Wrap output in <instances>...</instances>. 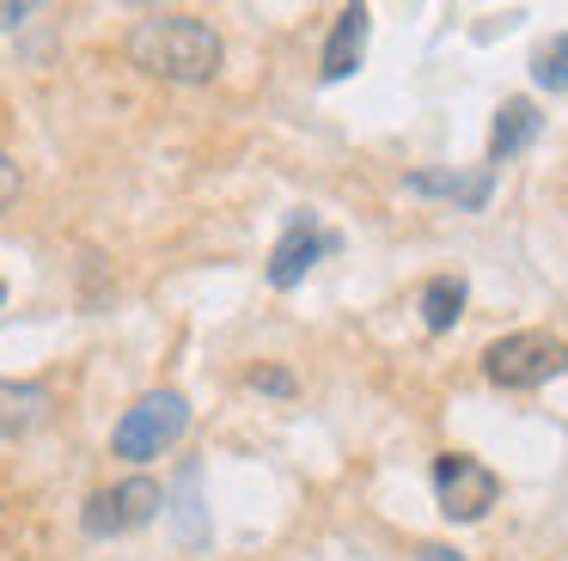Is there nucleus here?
<instances>
[{"label":"nucleus","instance_id":"obj_12","mask_svg":"<svg viewBox=\"0 0 568 561\" xmlns=\"http://www.w3.org/2000/svg\"><path fill=\"white\" fill-rule=\"evenodd\" d=\"M178 500H184V512H178V543L202 549L209 543V519H202V470L190 463L184 482H178Z\"/></svg>","mask_w":568,"mask_h":561},{"label":"nucleus","instance_id":"obj_9","mask_svg":"<svg viewBox=\"0 0 568 561\" xmlns=\"http://www.w3.org/2000/svg\"><path fill=\"white\" fill-rule=\"evenodd\" d=\"M50 415V390L26 385V378H0V439H19L31 427H43Z\"/></svg>","mask_w":568,"mask_h":561},{"label":"nucleus","instance_id":"obj_1","mask_svg":"<svg viewBox=\"0 0 568 561\" xmlns=\"http://www.w3.org/2000/svg\"><path fill=\"white\" fill-rule=\"evenodd\" d=\"M129 61L153 80H172V85H209L226 61V43L209 19L196 12H141L123 37Z\"/></svg>","mask_w":568,"mask_h":561},{"label":"nucleus","instance_id":"obj_4","mask_svg":"<svg viewBox=\"0 0 568 561\" xmlns=\"http://www.w3.org/2000/svg\"><path fill=\"white\" fill-rule=\"evenodd\" d=\"M434 494H440V512L453 524H477L501 500V476L489 463L465 458V451H440L434 458Z\"/></svg>","mask_w":568,"mask_h":561},{"label":"nucleus","instance_id":"obj_16","mask_svg":"<svg viewBox=\"0 0 568 561\" xmlns=\"http://www.w3.org/2000/svg\"><path fill=\"white\" fill-rule=\"evenodd\" d=\"M31 12H38V7H26V0H0V31L19 24V19H31Z\"/></svg>","mask_w":568,"mask_h":561},{"label":"nucleus","instance_id":"obj_5","mask_svg":"<svg viewBox=\"0 0 568 561\" xmlns=\"http://www.w3.org/2000/svg\"><path fill=\"white\" fill-rule=\"evenodd\" d=\"M160 512H165V488L153 482V476H129V482L99 488V494L87 500L80 531L87 537H123V531H135V524H153Z\"/></svg>","mask_w":568,"mask_h":561},{"label":"nucleus","instance_id":"obj_14","mask_svg":"<svg viewBox=\"0 0 568 561\" xmlns=\"http://www.w3.org/2000/svg\"><path fill=\"white\" fill-rule=\"evenodd\" d=\"M251 390H263V397H294V373H275V366H257V373H251Z\"/></svg>","mask_w":568,"mask_h":561},{"label":"nucleus","instance_id":"obj_7","mask_svg":"<svg viewBox=\"0 0 568 561\" xmlns=\"http://www.w3.org/2000/svg\"><path fill=\"white\" fill-rule=\"evenodd\" d=\"M367 31H373V12L361 7H343L336 12V24H331V37H324V85H336V80H348V73L361 68V55H367Z\"/></svg>","mask_w":568,"mask_h":561},{"label":"nucleus","instance_id":"obj_15","mask_svg":"<svg viewBox=\"0 0 568 561\" xmlns=\"http://www.w3.org/2000/svg\"><path fill=\"white\" fill-rule=\"evenodd\" d=\"M13 195H19V165H13L7 153H0V207L13 202Z\"/></svg>","mask_w":568,"mask_h":561},{"label":"nucleus","instance_id":"obj_2","mask_svg":"<svg viewBox=\"0 0 568 561\" xmlns=\"http://www.w3.org/2000/svg\"><path fill=\"white\" fill-rule=\"evenodd\" d=\"M556 373H568V341L550 329H514L483 348V378L501 390H538Z\"/></svg>","mask_w":568,"mask_h":561},{"label":"nucleus","instance_id":"obj_8","mask_svg":"<svg viewBox=\"0 0 568 561\" xmlns=\"http://www.w3.org/2000/svg\"><path fill=\"white\" fill-rule=\"evenodd\" d=\"M544 116L531 98H507L501 110H495V134H489V165H507L514 153H526L531 141H538Z\"/></svg>","mask_w":568,"mask_h":561},{"label":"nucleus","instance_id":"obj_3","mask_svg":"<svg viewBox=\"0 0 568 561\" xmlns=\"http://www.w3.org/2000/svg\"><path fill=\"white\" fill-rule=\"evenodd\" d=\"M184 427H190V402L178 397V390H148V397H135L123 409V421L111 427V451L123 463H148V458H160Z\"/></svg>","mask_w":568,"mask_h":561},{"label":"nucleus","instance_id":"obj_6","mask_svg":"<svg viewBox=\"0 0 568 561\" xmlns=\"http://www.w3.org/2000/svg\"><path fill=\"white\" fill-rule=\"evenodd\" d=\"M324 251H336V238L312 214H294L287 238L275 244V256H270V287H300V280H306V268L318 263Z\"/></svg>","mask_w":568,"mask_h":561},{"label":"nucleus","instance_id":"obj_10","mask_svg":"<svg viewBox=\"0 0 568 561\" xmlns=\"http://www.w3.org/2000/svg\"><path fill=\"white\" fill-rule=\"evenodd\" d=\"M489 190H495L489 171H470V177H458V171H409V195H446L458 207H483Z\"/></svg>","mask_w":568,"mask_h":561},{"label":"nucleus","instance_id":"obj_11","mask_svg":"<svg viewBox=\"0 0 568 561\" xmlns=\"http://www.w3.org/2000/svg\"><path fill=\"white\" fill-rule=\"evenodd\" d=\"M465 280L458 275H440V280H428V287H422V324L434 329V336H446V329L458 324V317H465Z\"/></svg>","mask_w":568,"mask_h":561},{"label":"nucleus","instance_id":"obj_17","mask_svg":"<svg viewBox=\"0 0 568 561\" xmlns=\"http://www.w3.org/2000/svg\"><path fill=\"white\" fill-rule=\"evenodd\" d=\"M422 561H465V555H458V549H446V543H428V549H422Z\"/></svg>","mask_w":568,"mask_h":561},{"label":"nucleus","instance_id":"obj_18","mask_svg":"<svg viewBox=\"0 0 568 561\" xmlns=\"http://www.w3.org/2000/svg\"><path fill=\"white\" fill-rule=\"evenodd\" d=\"M0 305H7V280H0Z\"/></svg>","mask_w":568,"mask_h":561},{"label":"nucleus","instance_id":"obj_13","mask_svg":"<svg viewBox=\"0 0 568 561\" xmlns=\"http://www.w3.org/2000/svg\"><path fill=\"white\" fill-rule=\"evenodd\" d=\"M531 80H538L544 92H568V31L556 37L550 49H538V61H531Z\"/></svg>","mask_w":568,"mask_h":561}]
</instances>
